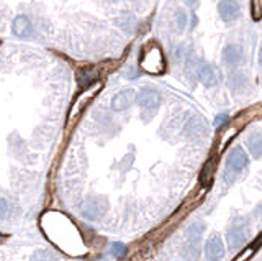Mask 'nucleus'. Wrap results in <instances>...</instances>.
Masks as SVG:
<instances>
[{
    "label": "nucleus",
    "instance_id": "nucleus-1",
    "mask_svg": "<svg viewBox=\"0 0 262 261\" xmlns=\"http://www.w3.org/2000/svg\"><path fill=\"white\" fill-rule=\"evenodd\" d=\"M140 67L148 74H162L166 71V58L156 41H149L146 46L141 48Z\"/></svg>",
    "mask_w": 262,
    "mask_h": 261
},
{
    "label": "nucleus",
    "instance_id": "nucleus-2",
    "mask_svg": "<svg viewBox=\"0 0 262 261\" xmlns=\"http://www.w3.org/2000/svg\"><path fill=\"white\" fill-rule=\"evenodd\" d=\"M247 161H249L247 154L241 146L233 148L231 153L228 154V159H226V174H224V176H226L228 181H231L236 174L244 169V167L247 166Z\"/></svg>",
    "mask_w": 262,
    "mask_h": 261
},
{
    "label": "nucleus",
    "instance_id": "nucleus-3",
    "mask_svg": "<svg viewBox=\"0 0 262 261\" xmlns=\"http://www.w3.org/2000/svg\"><path fill=\"white\" fill-rule=\"evenodd\" d=\"M247 235H249V227L247 222L244 219H238L234 222V225L228 230L226 238H228V245L233 251H238L239 248L247 241Z\"/></svg>",
    "mask_w": 262,
    "mask_h": 261
},
{
    "label": "nucleus",
    "instance_id": "nucleus-4",
    "mask_svg": "<svg viewBox=\"0 0 262 261\" xmlns=\"http://www.w3.org/2000/svg\"><path fill=\"white\" fill-rule=\"evenodd\" d=\"M136 101H138L141 109L154 110V109H158L161 104V94L158 92V89H154V87H143L138 97H136Z\"/></svg>",
    "mask_w": 262,
    "mask_h": 261
},
{
    "label": "nucleus",
    "instance_id": "nucleus-5",
    "mask_svg": "<svg viewBox=\"0 0 262 261\" xmlns=\"http://www.w3.org/2000/svg\"><path fill=\"white\" fill-rule=\"evenodd\" d=\"M202 233H203V223H200V222L193 223V225L185 232V248L193 254H195V251H198Z\"/></svg>",
    "mask_w": 262,
    "mask_h": 261
},
{
    "label": "nucleus",
    "instance_id": "nucleus-6",
    "mask_svg": "<svg viewBox=\"0 0 262 261\" xmlns=\"http://www.w3.org/2000/svg\"><path fill=\"white\" fill-rule=\"evenodd\" d=\"M239 5L234 0H220L218 4V14L224 22H233L239 17Z\"/></svg>",
    "mask_w": 262,
    "mask_h": 261
},
{
    "label": "nucleus",
    "instance_id": "nucleus-7",
    "mask_svg": "<svg viewBox=\"0 0 262 261\" xmlns=\"http://www.w3.org/2000/svg\"><path fill=\"white\" fill-rule=\"evenodd\" d=\"M135 99H136V92L133 89H123L111 99V109L116 112L128 109L129 105L135 102Z\"/></svg>",
    "mask_w": 262,
    "mask_h": 261
},
{
    "label": "nucleus",
    "instance_id": "nucleus-8",
    "mask_svg": "<svg viewBox=\"0 0 262 261\" xmlns=\"http://www.w3.org/2000/svg\"><path fill=\"white\" fill-rule=\"evenodd\" d=\"M224 256L223 241L218 235H211L205 246V258L207 259H221Z\"/></svg>",
    "mask_w": 262,
    "mask_h": 261
},
{
    "label": "nucleus",
    "instance_id": "nucleus-9",
    "mask_svg": "<svg viewBox=\"0 0 262 261\" xmlns=\"http://www.w3.org/2000/svg\"><path fill=\"white\" fill-rule=\"evenodd\" d=\"M107 209V202H103L102 199H90L82 209V214L85 219L89 220H97L98 217L103 214V210Z\"/></svg>",
    "mask_w": 262,
    "mask_h": 261
},
{
    "label": "nucleus",
    "instance_id": "nucleus-10",
    "mask_svg": "<svg viewBox=\"0 0 262 261\" xmlns=\"http://www.w3.org/2000/svg\"><path fill=\"white\" fill-rule=\"evenodd\" d=\"M223 61L228 66H238L242 61V48L239 45H228L223 49Z\"/></svg>",
    "mask_w": 262,
    "mask_h": 261
},
{
    "label": "nucleus",
    "instance_id": "nucleus-11",
    "mask_svg": "<svg viewBox=\"0 0 262 261\" xmlns=\"http://www.w3.org/2000/svg\"><path fill=\"white\" fill-rule=\"evenodd\" d=\"M216 166H218V158H210L207 163H205L203 169L200 172V184L203 188H210L211 181H213V176H215V171H216Z\"/></svg>",
    "mask_w": 262,
    "mask_h": 261
},
{
    "label": "nucleus",
    "instance_id": "nucleus-12",
    "mask_svg": "<svg viewBox=\"0 0 262 261\" xmlns=\"http://www.w3.org/2000/svg\"><path fill=\"white\" fill-rule=\"evenodd\" d=\"M31 32H33V28H31V22L25 15H18L14 20V33L18 36V38H28Z\"/></svg>",
    "mask_w": 262,
    "mask_h": 261
},
{
    "label": "nucleus",
    "instance_id": "nucleus-13",
    "mask_svg": "<svg viewBox=\"0 0 262 261\" xmlns=\"http://www.w3.org/2000/svg\"><path fill=\"white\" fill-rule=\"evenodd\" d=\"M247 146L249 151L254 158H260L262 156V133L260 132H254L247 136Z\"/></svg>",
    "mask_w": 262,
    "mask_h": 261
},
{
    "label": "nucleus",
    "instance_id": "nucleus-14",
    "mask_svg": "<svg viewBox=\"0 0 262 261\" xmlns=\"http://www.w3.org/2000/svg\"><path fill=\"white\" fill-rule=\"evenodd\" d=\"M198 79L202 80L203 85L207 87H211L216 84V74L213 71V67L211 66H202L200 69H198Z\"/></svg>",
    "mask_w": 262,
    "mask_h": 261
},
{
    "label": "nucleus",
    "instance_id": "nucleus-15",
    "mask_svg": "<svg viewBox=\"0 0 262 261\" xmlns=\"http://www.w3.org/2000/svg\"><path fill=\"white\" fill-rule=\"evenodd\" d=\"M110 253H111V256H115V258H124L128 253V248L124 243H121V241H113V243L110 245Z\"/></svg>",
    "mask_w": 262,
    "mask_h": 261
},
{
    "label": "nucleus",
    "instance_id": "nucleus-16",
    "mask_svg": "<svg viewBox=\"0 0 262 261\" xmlns=\"http://www.w3.org/2000/svg\"><path fill=\"white\" fill-rule=\"evenodd\" d=\"M251 12L254 20L262 18V0H251Z\"/></svg>",
    "mask_w": 262,
    "mask_h": 261
},
{
    "label": "nucleus",
    "instance_id": "nucleus-17",
    "mask_svg": "<svg viewBox=\"0 0 262 261\" xmlns=\"http://www.w3.org/2000/svg\"><path fill=\"white\" fill-rule=\"evenodd\" d=\"M244 80H246V77L242 76V74H233V76L229 77V85H231L233 89H234V87L238 89L241 84H244Z\"/></svg>",
    "mask_w": 262,
    "mask_h": 261
},
{
    "label": "nucleus",
    "instance_id": "nucleus-18",
    "mask_svg": "<svg viewBox=\"0 0 262 261\" xmlns=\"http://www.w3.org/2000/svg\"><path fill=\"white\" fill-rule=\"evenodd\" d=\"M185 25H187V15H185V12L179 10L177 12V27H179V30H184Z\"/></svg>",
    "mask_w": 262,
    "mask_h": 261
},
{
    "label": "nucleus",
    "instance_id": "nucleus-19",
    "mask_svg": "<svg viewBox=\"0 0 262 261\" xmlns=\"http://www.w3.org/2000/svg\"><path fill=\"white\" fill-rule=\"evenodd\" d=\"M260 245H262V233L259 235L257 238L254 240V243H252V246H251V250H247V251H249V253H247V256H251V254H252L255 250H257V248H259Z\"/></svg>",
    "mask_w": 262,
    "mask_h": 261
},
{
    "label": "nucleus",
    "instance_id": "nucleus-20",
    "mask_svg": "<svg viewBox=\"0 0 262 261\" xmlns=\"http://www.w3.org/2000/svg\"><path fill=\"white\" fill-rule=\"evenodd\" d=\"M187 53H189V48L187 46H179L177 48V51H176V54H177V59H185L187 58Z\"/></svg>",
    "mask_w": 262,
    "mask_h": 261
},
{
    "label": "nucleus",
    "instance_id": "nucleus-21",
    "mask_svg": "<svg viewBox=\"0 0 262 261\" xmlns=\"http://www.w3.org/2000/svg\"><path fill=\"white\" fill-rule=\"evenodd\" d=\"M224 123H228V115H218L216 120H215V125L216 127H221Z\"/></svg>",
    "mask_w": 262,
    "mask_h": 261
},
{
    "label": "nucleus",
    "instance_id": "nucleus-22",
    "mask_svg": "<svg viewBox=\"0 0 262 261\" xmlns=\"http://www.w3.org/2000/svg\"><path fill=\"white\" fill-rule=\"evenodd\" d=\"M2 217H5V214H7V201H5V199H2Z\"/></svg>",
    "mask_w": 262,
    "mask_h": 261
},
{
    "label": "nucleus",
    "instance_id": "nucleus-23",
    "mask_svg": "<svg viewBox=\"0 0 262 261\" xmlns=\"http://www.w3.org/2000/svg\"><path fill=\"white\" fill-rule=\"evenodd\" d=\"M185 4L189 5V7H195V5L198 4V0H185Z\"/></svg>",
    "mask_w": 262,
    "mask_h": 261
},
{
    "label": "nucleus",
    "instance_id": "nucleus-24",
    "mask_svg": "<svg viewBox=\"0 0 262 261\" xmlns=\"http://www.w3.org/2000/svg\"><path fill=\"white\" fill-rule=\"evenodd\" d=\"M259 63L262 64V48H260V53H259Z\"/></svg>",
    "mask_w": 262,
    "mask_h": 261
}]
</instances>
